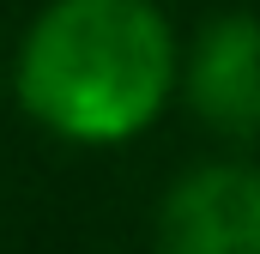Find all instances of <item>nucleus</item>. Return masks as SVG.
Returning a JSON list of instances; mask_svg holds the SVG:
<instances>
[{
	"label": "nucleus",
	"mask_w": 260,
	"mask_h": 254,
	"mask_svg": "<svg viewBox=\"0 0 260 254\" xmlns=\"http://www.w3.org/2000/svg\"><path fill=\"white\" fill-rule=\"evenodd\" d=\"M18 103L73 145H121L164 115L182 49L151 0H49L18 43Z\"/></svg>",
	"instance_id": "f257e3e1"
},
{
	"label": "nucleus",
	"mask_w": 260,
	"mask_h": 254,
	"mask_svg": "<svg viewBox=\"0 0 260 254\" xmlns=\"http://www.w3.org/2000/svg\"><path fill=\"white\" fill-rule=\"evenodd\" d=\"M157 254H260V170L200 164L157 206Z\"/></svg>",
	"instance_id": "f03ea898"
},
{
	"label": "nucleus",
	"mask_w": 260,
	"mask_h": 254,
	"mask_svg": "<svg viewBox=\"0 0 260 254\" xmlns=\"http://www.w3.org/2000/svg\"><path fill=\"white\" fill-rule=\"evenodd\" d=\"M188 109L224 139H260V12L206 18L182 61Z\"/></svg>",
	"instance_id": "7ed1b4c3"
}]
</instances>
